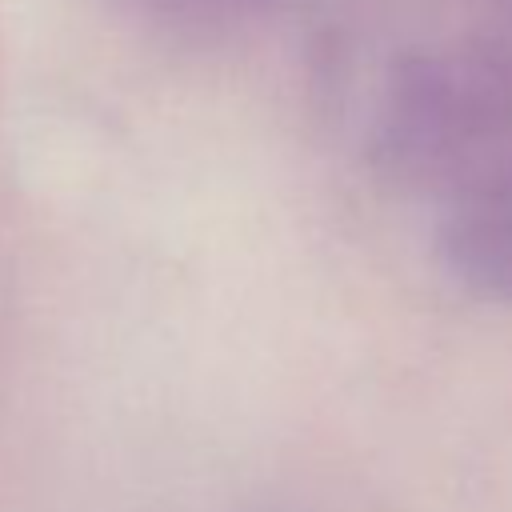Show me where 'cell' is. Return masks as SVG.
I'll return each instance as SVG.
<instances>
[{
    "mask_svg": "<svg viewBox=\"0 0 512 512\" xmlns=\"http://www.w3.org/2000/svg\"><path fill=\"white\" fill-rule=\"evenodd\" d=\"M436 256L472 296L512 304V208L452 212L436 232Z\"/></svg>",
    "mask_w": 512,
    "mask_h": 512,
    "instance_id": "obj_1",
    "label": "cell"
},
{
    "mask_svg": "<svg viewBox=\"0 0 512 512\" xmlns=\"http://www.w3.org/2000/svg\"><path fill=\"white\" fill-rule=\"evenodd\" d=\"M224 4H228V0H224ZM244 4H252V0H244Z\"/></svg>",
    "mask_w": 512,
    "mask_h": 512,
    "instance_id": "obj_2",
    "label": "cell"
}]
</instances>
